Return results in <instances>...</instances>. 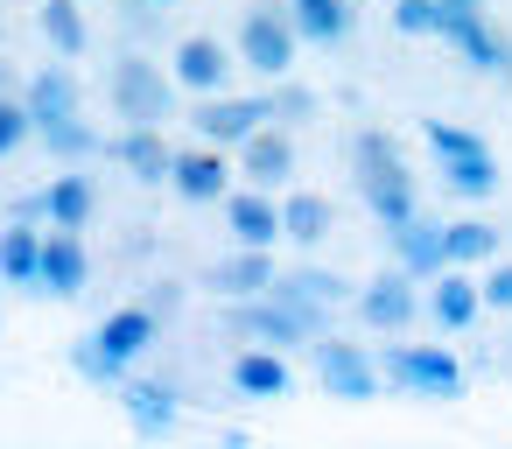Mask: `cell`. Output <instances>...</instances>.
Returning <instances> with one entry per match:
<instances>
[{"mask_svg": "<svg viewBox=\"0 0 512 449\" xmlns=\"http://www.w3.org/2000/svg\"><path fill=\"white\" fill-rule=\"evenodd\" d=\"M22 106L36 113V134H43V127H57V120H71V113H85V106H78V78H71L64 64H43V71L29 78Z\"/></svg>", "mask_w": 512, "mask_h": 449, "instance_id": "21", "label": "cell"}, {"mask_svg": "<svg viewBox=\"0 0 512 449\" xmlns=\"http://www.w3.org/2000/svg\"><path fill=\"white\" fill-rule=\"evenodd\" d=\"M274 281H281V267H274V246H239V253L211 260V274H204V288H211V295H225V302L267 295Z\"/></svg>", "mask_w": 512, "mask_h": 449, "instance_id": "11", "label": "cell"}, {"mask_svg": "<svg viewBox=\"0 0 512 449\" xmlns=\"http://www.w3.org/2000/svg\"><path fill=\"white\" fill-rule=\"evenodd\" d=\"M442 0H393V29L400 36H442Z\"/></svg>", "mask_w": 512, "mask_h": 449, "instance_id": "33", "label": "cell"}, {"mask_svg": "<svg viewBox=\"0 0 512 449\" xmlns=\"http://www.w3.org/2000/svg\"><path fill=\"white\" fill-rule=\"evenodd\" d=\"M36 29H43V43H50L57 57H85V50H92V29H85V8H78V0H43V8H36Z\"/></svg>", "mask_w": 512, "mask_h": 449, "instance_id": "26", "label": "cell"}, {"mask_svg": "<svg viewBox=\"0 0 512 449\" xmlns=\"http://www.w3.org/2000/svg\"><path fill=\"white\" fill-rule=\"evenodd\" d=\"M484 302H491V309H512V260H491V274H484Z\"/></svg>", "mask_w": 512, "mask_h": 449, "instance_id": "37", "label": "cell"}, {"mask_svg": "<svg viewBox=\"0 0 512 449\" xmlns=\"http://www.w3.org/2000/svg\"><path fill=\"white\" fill-rule=\"evenodd\" d=\"M267 120H274V92H253V99L211 92V99H197V113H190V127H197L211 148H239V141H253Z\"/></svg>", "mask_w": 512, "mask_h": 449, "instance_id": "8", "label": "cell"}, {"mask_svg": "<svg viewBox=\"0 0 512 449\" xmlns=\"http://www.w3.org/2000/svg\"><path fill=\"white\" fill-rule=\"evenodd\" d=\"M36 288H43L50 302H78V295L92 288V253H85V239H78V232H57V225H50Z\"/></svg>", "mask_w": 512, "mask_h": 449, "instance_id": "9", "label": "cell"}, {"mask_svg": "<svg viewBox=\"0 0 512 449\" xmlns=\"http://www.w3.org/2000/svg\"><path fill=\"white\" fill-rule=\"evenodd\" d=\"M316 113H323L316 92H302V85H281L274 92V120H316Z\"/></svg>", "mask_w": 512, "mask_h": 449, "instance_id": "36", "label": "cell"}, {"mask_svg": "<svg viewBox=\"0 0 512 449\" xmlns=\"http://www.w3.org/2000/svg\"><path fill=\"white\" fill-rule=\"evenodd\" d=\"M36 274H43V232L8 225V232H0V281H8V288H36Z\"/></svg>", "mask_w": 512, "mask_h": 449, "instance_id": "29", "label": "cell"}, {"mask_svg": "<svg viewBox=\"0 0 512 449\" xmlns=\"http://www.w3.org/2000/svg\"><path fill=\"white\" fill-rule=\"evenodd\" d=\"M169 190L183 197V204H225L232 197V169H225V148H190V155H176V169H169Z\"/></svg>", "mask_w": 512, "mask_h": 449, "instance_id": "14", "label": "cell"}, {"mask_svg": "<svg viewBox=\"0 0 512 449\" xmlns=\"http://www.w3.org/2000/svg\"><path fill=\"white\" fill-rule=\"evenodd\" d=\"M442 8H449V15H477V8H484V0H442Z\"/></svg>", "mask_w": 512, "mask_h": 449, "instance_id": "38", "label": "cell"}, {"mask_svg": "<svg viewBox=\"0 0 512 449\" xmlns=\"http://www.w3.org/2000/svg\"><path fill=\"white\" fill-rule=\"evenodd\" d=\"M351 169L372 176V169H407V162H400V141H393L386 127H358V134H351Z\"/></svg>", "mask_w": 512, "mask_h": 449, "instance_id": "32", "label": "cell"}, {"mask_svg": "<svg viewBox=\"0 0 512 449\" xmlns=\"http://www.w3.org/2000/svg\"><path fill=\"white\" fill-rule=\"evenodd\" d=\"M379 372H386V386H400L414 400H463V365L442 344H386Z\"/></svg>", "mask_w": 512, "mask_h": 449, "instance_id": "5", "label": "cell"}, {"mask_svg": "<svg viewBox=\"0 0 512 449\" xmlns=\"http://www.w3.org/2000/svg\"><path fill=\"white\" fill-rule=\"evenodd\" d=\"M29 211H36L43 225H57V232H85V225H92V211H99V183L71 169V176L43 183V190L29 197Z\"/></svg>", "mask_w": 512, "mask_h": 449, "instance_id": "13", "label": "cell"}, {"mask_svg": "<svg viewBox=\"0 0 512 449\" xmlns=\"http://www.w3.org/2000/svg\"><path fill=\"white\" fill-rule=\"evenodd\" d=\"M316 351V386L330 393V400H379V358L365 351V344H344V337H316L309 344Z\"/></svg>", "mask_w": 512, "mask_h": 449, "instance_id": "6", "label": "cell"}, {"mask_svg": "<svg viewBox=\"0 0 512 449\" xmlns=\"http://www.w3.org/2000/svg\"><path fill=\"white\" fill-rule=\"evenodd\" d=\"M232 393H246V400H288L295 393V372H288V358L274 344H246L232 358Z\"/></svg>", "mask_w": 512, "mask_h": 449, "instance_id": "17", "label": "cell"}, {"mask_svg": "<svg viewBox=\"0 0 512 449\" xmlns=\"http://www.w3.org/2000/svg\"><path fill=\"white\" fill-rule=\"evenodd\" d=\"M155 337H162V309H155V302H127V309H113L99 330H85V337L71 344V372L92 379V386H113V379H127V365H134Z\"/></svg>", "mask_w": 512, "mask_h": 449, "instance_id": "1", "label": "cell"}, {"mask_svg": "<svg viewBox=\"0 0 512 449\" xmlns=\"http://www.w3.org/2000/svg\"><path fill=\"white\" fill-rule=\"evenodd\" d=\"M43 148H50L57 162H92V155H106V141H99V127H85V113L43 127Z\"/></svg>", "mask_w": 512, "mask_h": 449, "instance_id": "31", "label": "cell"}, {"mask_svg": "<svg viewBox=\"0 0 512 449\" xmlns=\"http://www.w3.org/2000/svg\"><path fill=\"white\" fill-rule=\"evenodd\" d=\"M351 8H358V0H288V15H295L302 43H323V50L351 36Z\"/></svg>", "mask_w": 512, "mask_h": 449, "instance_id": "27", "label": "cell"}, {"mask_svg": "<svg viewBox=\"0 0 512 449\" xmlns=\"http://www.w3.org/2000/svg\"><path fill=\"white\" fill-rule=\"evenodd\" d=\"M435 176H442L456 197H470V204H477V197H491V190L505 183V176H498L491 141H484V148H463V155H442V162H435Z\"/></svg>", "mask_w": 512, "mask_h": 449, "instance_id": "24", "label": "cell"}, {"mask_svg": "<svg viewBox=\"0 0 512 449\" xmlns=\"http://www.w3.org/2000/svg\"><path fill=\"white\" fill-rule=\"evenodd\" d=\"M106 155L127 162L141 183H169V169H176V148L162 141V127H127L120 141H106Z\"/></svg>", "mask_w": 512, "mask_h": 449, "instance_id": "22", "label": "cell"}, {"mask_svg": "<svg viewBox=\"0 0 512 449\" xmlns=\"http://www.w3.org/2000/svg\"><path fill=\"white\" fill-rule=\"evenodd\" d=\"M386 239H393V260L414 274V281H435L442 267H449V232L435 225V218H407V225H386Z\"/></svg>", "mask_w": 512, "mask_h": 449, "instance_id": "15", "label": "cell"}, {"mask_svg": "<svg viewBox=\"0 0 512 449\" xmlns=\"http://www.w3.org/2000/svg\"><path fill=\"white\" fill-rule=\"evenodd\" d=\"M295 50H302L295 15H288V8H267V0H253L246 22H239V64L260 71L267 85H281V78L295 71Z\"/></svg>", "mask_w": 512, "mask_h": 449, "instance_id": "3", "label": "cell"}, {"mask_svg": "<svg viewBox=\"0 0 512 449\" xmlns=\"http://www.w3.org/2000/svg\"><path fill=\"white\" fill-rule=\"evenodd\" d=\"M330 225H337V211H330V197H316V190H295V197L281 204V239L302 246V253H316V246L330 239Z\"/></svg>", "mask_w": 512, "mask_h": 449, "instance_id": "25", "label": "cell"}, {"mask_svg": "<svg viewBox=\"0 0 512 449\" xmlns=\"http://www.w3.org/2000/svg\"><path fill=\"white\" fill-rule=\"evenodd\" d=\"M127 8H176V0H127Z\"/></svg>", "mask_w": 512, "mask_h": 449, "instance_id": "39", "label": "cell"}, {"mask_svg": "<svg viewBox=\"0 0 512 449\" xmlns=\"http://www.w3.org/2000/svg\"><path fill=\"white\" fill-rule=\"evenodd\" d=\"M442 232H449V267H484V260H498V225L456 218V225H442Z\"/></svg>", "mask_w": 512, "mask_h": 449, "instance_id": "30", "label": "cell"}, {"mask_svg": "<svg viewBox=\"0 0 512 449\" xmlns=\"http://www.w3.org/2000/svg\"><path fill=\"white\" fill-rule=\"evenodd\" d=\"M225 232H232V246H274V239H281V204H274V190H260V183L232 190V197H225Z\"/></svg>", "mask_w": 512, "mask_h": 449, "instance_id": "16", "label": "cell"}, {"mask_svg": "<svg viewBox=\"0 0 512 449\" xmlns=\"http://www.w3.org/2000/svg\"><path fill=\"white\" fill-rule=\"evenodd\" d=\"M113 113L127 120V127H162V120H176V71H155L148 57H120L113 64Z\"/></svg>", "mask_w": 512, "mask_h": 449, "instance_id": "4", "label": "cell"}, {"mask_svg": "<svg viewBox=\"0 0 512 449\" xmlns=\"http://www.w3.org/2000/svg\"><path fill=\"white\" fill-rule=\"evenodd\" d=\"M232 155H239V176H246V183H260V190H281V183L295 176V141H288L281 127H260V134H253V141H239Z\"/></svg>", "mask_w": 512, "mask_h": 449, "instance_id": "18", "label": "cell"}, {"mask_svg": "<svg viewBox=\"0 0 512 449\" xmlns=\"http://www.w3.org/2000/svg\"><path fill=\"white\" fill-rule=\"evenodd\" d=\"M120 407H127V428H134V435H169L176 414H183V393H176L169 379H127Z\"/></svg>", "mask_w": 512, "mask_h": 449, "instance_id": "19", "label": "cell"}, {"mask_svg": "<svg viewBox=\"0 0 512 449\" xmlns=\"http://www.w3.org/2000/svg\"><path fill=\"white\" fill-rule=\"evenodd\" d=\"M323 316H330V309H309V302L267 288V295L232 302V309H225V330L246 337V344H274V351H288V344H316V337H323Z\"/></svg>", "mask_w": 512, "mask_h": 449, "instance_id": "2", "label": "cell"}, {"mask_svg": "<svg viewBox=\"0 0 512 449\" xmlns=\"http://www.w3.org/2000/svg\"><path fill=\"white\" fill-rule=\"evenodd\" d=\"M477 309H484V281H470L463 267H442L435 288H428V316H435V330H470Z\"/></svg>", "mask_w": 512, "mask_h": 449, "instance_id": "20", "label": "cell"}, {"mask_svg": "<svg viewBox=\"0 0 512 449\" xmlns=\"http://www.w3.org/2000/svg\"><path fill=\"white\" fill-rule=\"evenodd\" d=\"M435 43H449L470 71H484V78H498V85H512V36L477 8V15H442V36Z\"/></svg>", "mask_w": 512, "mask_h": 449, "instance_id": "7", "label": "cell"}, {"mask_svg": "<svg viewBox=\"0 0 512 449\" xmlns=\"http://www.w3.org/2000/svg\"><path fill=\"white\" fill-rule=\"evenodd\" d=\"M274 288H281V295H295V302H309V309H337V302H358V288H351L344 274H330V267H295V274H281Z\"/></svg>", "mask_w": 512, "mask_h": 449, "instance_id": "28", "label": "cell"}, {"mask_svg": "<svg viewBox=\"0 0 512 449\" xmlns=\"http://www.w3.org/2000/svg\"><path fill=\"white\" fill-rule=\"evenodd\" d=\"M463 148H484V134H470V127H456V120H428V155L442 162V155H463Z\"/></svg>", "mask_w": 512, "mask_h": 449, "instance_id": "35", "label": "cell"}, {"mask_svg": "<svg viewBox=\"0 0 512 449\" xmlns=\"http://www.w3.org/2000/svg\"><path fill=\"white\" fill-rule=\"evenodd\" d=\"M358 197H365V211L379 218V232H386V225H407V218L421 211L407 169H372V176H358Z\"/></svg>", "mask_w": 512, "mask_h": 449, "instance_id": "23", "label": "cell"}, {"mask_svg": "<svg viewBox=\"0 0 512 449\" xmlns=\"http://www.w3.org/2000/svg\"><path fill=\"white\" fill-rule=\"evenodd\" d=\"M232 64H239V57H232L218 36H183V43H176V57H169L176 85H183V92H197V99L225 92V85H232Z\"/></svg>", "mask_w": 512, "mask_h": 449, "instance_id": "10", "label": "cell"}, {"mask_svg": "<svg viewBox=\"0 0 512 449\" xmlns=\"http://www.w3.org/2000/svg\"><path fill=\"white\" fill-rule=\"evenodd\" d=\"M358 316H365L372 330H407V323L421 316L414 274H407V267H386V274H372V281L358 288Z\"/></svg>", "mask_w": 512, "mask_h": 449, "instance_id": "12", "label": "cell"}, {"mask_svg": "<svg viewBox=\"0 0 512 449\" xmlns=\"http://www.w3.org/2000/svg\"><path fill=\"white\" fill-rule=\"evenodd\" d=\"M29 134H36V113H29L22 99H8V92H0V155H15Z\"/></svg>", "mask_w": 512, "mask_h": 449, "instance_id": "34", "label": "cell"}]
</instances>
